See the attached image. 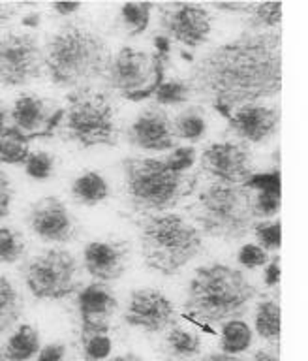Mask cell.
I'll return each instance as SVG.
<instances>
[{
  "mask_svg": "<svg viewBox=\"0 0 308 361\" xmlns=\"http://www.w3.org/2000/svg\"><path fill=\"white\" fill-rule=\"evenodd\" d=\"M252 202L254 194L248 186L211 183L197 192L186 214L202 235L226 243L241 241L258 222Z\"/></svg>",
  "mask_w": 308,
  "mask_h": 361,
  "instance_id": "5",
  "label": "cell"
},
{
  "mask_svg": "<svg viewBox=\"0 0 308 361\" xmlns=\"http://www.w3.org/2000/svg\"><path fill=\"white\" fill-rule=\"evenodd\" d=\"M250 2H211L207 8H214L218 11H231V13H245Z\"/></svg>",
  "mask_w": 308,
  "mask_h": 361,
  "instance_id": "41",
  "label": "cell"
},
{
  "mask_svg": "<svg viewBox=\"0 0 308 361\" xmlns=\"http://www.w3.org/2000/svg\"><path fill=\"white\" fill-rule=\"evenodd\" d=\"M51 8L58 16H72L78 10H81V4L79 2H56V4H51Z\"/></svg>",
  "mask_w": 308,
  "mask_h": 361,
  "instance_id": "43",
  "label": "cell"
},
{
  "mask_svg": "<svg viewBox=\"0 0 308 361\" xmlns=\"http://www.w3.org/2000/svg\"><path fill=\"white\" fill-rule=\"evenodd\" d=\"M111 194V186L107 183L104 175L96 171H85L75 177L72 183V197L73 202L85 207H94L106 202Z\"/></svg>",
  "mask_w": 308,
  "mask_h": 361,
  "instance_id": "21",
  "label": "cell"
},
{
  "mask_svg": "<svg viewBox=\"0 0 308 361\" xmlns=\"http://www.w3.org/2000/svg\"><path fill=\"white\" fill-rule=\"evenodd\" d=\"M164 355L171 361L194 360L202 352V337L197 333L175 324L169 327L162 344Z\"/></svg>",
  "mask_w": 308,
  "mask_h": 361,
  "instance_id": "20",
  "label": "cell"
},
{
  "mask_svg": "<svg viewBox=\"0 0 308 361\" xmlns=\"http://www.w3.org/2000/svg\"><path fill=\"white\" fill-rule=\"evenodd\" d=\"M17 8H19V6L2 4V2H0V30L8 27V25L13 21V17H16L17 13Z\"/></svg>",
  "mask_w": 308,
  "mask_h": 361,
  "instance_id": "42",
  "label": "cell"
},
{
  "mask_svg": "<svg viewBox=\"0 0 308 361\" xmlns=\"http://www.w3.org/2000/svg\"><path fill=\"white\" fill-rule=\"evenodd\" d=\"M23 314L21 295L8 276L0 275V337L17 326Z\"/></svg>",
  "mask_w": 308,
  "mask_h": 361,
  "instance_id": "25",
  "label": "cell"
},
{
  "mask_svg": "<svg viewBox=\"0 0 308 361\" xmlns=\"http://www.w3.org/2000/svg\"><path fill=\"white\" fill-rule=\"evenodd\" d=\"M44 47L34 32H8L0 38V85L27 87L42 78Z\"/></svg>",
  "mask_w": 308,
  "mask_h": 361,
  "instance_id": "10",
  "label": "cell"
},
{
  "mask_svg": "<svg viewBox=\"0 0 308 361\" xmlns=\"http://www.w3.org/2000/svg\"><path fill=\"white\" fill-rule=\"evenodd\" d=\"M186 83L226 118L237 107L275 98L282 89V34L242 32L216 45L194 62Z\"/></svg>",
  "mask_w": 308,
  "mask_h": 361,
  "instance_id": "1",
  "label": "cell"
},
{
  "mask_svg": "<svg viewBox=\"0 0 308 361\" xmlns=\"http://www.w3.org/2000/svg\"><path fill=\"white\" fill-rule=\"evenodd\" d=\"M27 224L36 237L45 243H72L79 235V222L66 203L56 196H45L30 203Z\"/></svg>",
  "mask_w": 308,
  "mask_h": 361,
  "instance_id": "14",
  "label": "cell"
},
{
  "mask_svg": "<svg viewBox=\"0 0 308 361\" xmlns=\"http://www.w3.org/2000/svg\"><path fill=\"white\" fill-rule=\"evenodd\" d=\"M202 361H242L241 357H237V355H230V354H209L205 355Z\"/></svg>",
  "mask_w": 308,
  "mask_h": 361,
  "instance_id": "44",
  "label": "cell"
},
{
  "mask_svg": "<svg viewBox=\"0 0 308 361\" xmlns=\"http://www.w3.org/2000/svg\"><path fill=\"white\" fill-rule=\"evenodd\" d=\"M123 320L145 333H162L175 326L173 301L156 288H137L128 295Z\"/></svg>",
  "mask_w": 308,
  "mask_h": 361,
  "instance_id": "15",
  "label": "cell"
},
{
  "mask_svg": "<svg viewBox=\"0 0 308 361\" xmlns=\"http://www.w3.org/2000/svg\"><path fill=\"white\" fill-rule=\"evenodd\" d=\"M197 152L194 147H177L173 151L169 152L168 157L164 158V162L168 164L169 168L179 173H186L190 171L192 166L196 164Z\"/></svg>",
  "mask_w": 308,
  "mask_h": 361,
  "instance_id": "36",
  "label": "cell"
},
{
  "mask_svg": "<svg viewBox=\"0 0 308 361\" xmlns=\"http://www.w3.org/2000/svg\"><path fill=\"white\" fill-rule=\"evenodd\" d=\"M171 130L175 137H179L188 143H197L207 134V118L203 115L202 107L190 106L183 109L177 117L171 121Z\"/></svg>",
  "mask_w": 308,
  "mask_h": 361,
  "instance_id": "24",
  "label": "cell"
},
{
  "mask_svg": "<svg viewBox=\"0 0 308 361\" xmlns=\"http://www.w3.org/2000/svg\"><path fill=\"white\" fill-rule=\"evenodd\" d=\"M254 327L265 341H278L281 337V305L276 299H261L256 305Z\"/></svg>",
  "mask_w": 308,
  "mask_h": 361,
  "instance_id": "28",
  "label": "cell"
},
{
  "mask_svg": "<svg viewBox=\"0 0 308 361\" xmlns=\"http://www.w3.org/2000/svg\"><path fill=\"white\" fill-rule=\"evenodd\" d=\"M140 250L149 269L175 276L202 254L203 235L185 214L152 213L140 222Z\"/></svg>",
  "mask_w": 308,
  "mask_h": 361,
  "instance_id": "4",
  "label": "cell"
},
{
  "mask_svg": "<svg viewBox=\"0 0 308 361\" xmlns=\"http://www.w3.org/2000/svg\"><path fill=\"white\" fill-rule=\"evenodd\" d=\"M258 295L245 271L226 264H209L197 267L188 281L185 309L207 324H224L241 320Z\"/></svg>",
  "mask_w": 308,
  "mask_h": 361,
  "instance_id": "3",
  "label": "cell"
},
{
  "mask_svg": "<svg viewBox=\"0 0 308 361\" xmlns=\"http://www.w3.org/2000/svg\"><path fill=\"white\" fill-rule=\"evenodd\" d=\"M230 130L247 143H265L278 132L281 109L264 104H247L231 111Z\"/></svg>",
  "mask_w": 308,
  "mask_h": 361,
  "instance_id": "19",
  "label": "cell"
},
{
  "mask_svg": "<svg viewBox=\"0 0 308 361\" xmlns=\"http://www.w3.org/2000/svg\"><path fill=\"white\" fill-rule=\"evenodd\" d=\"M107 361H145V360H143L141 355L134 354V352H126V354H118Z\"/></svg>",
  "mask_w": 308,
  "mask_h": 361,
  "instance_id": "46",
  "label": "cell"
},
{
  "mask_svg": "<svg viewBox=\"0 0 308 361\" xmlns=\"http://www.w3.org/2000/svg\"><path fill=\"white\" fill-rule=\"evenodd\" d=\"M202 173L220 185L247 186L252 179V152L245 141H216L199 157Z\"/></svg>",
  "mask_w": 308,
  "mask_h": 361,
  "instance_id": "12",
  "label": "cell"
},
{
  "mask_svg": "<svg viewBox=\"0 0 308 361\" xmlns=\"http://www.w3.org/2000/svg\"><path fill=\"white\" fill-rule=\"evenodd\" d=\"M53 169H55V158L45 151L30 152L25 162V171L34 180L49 179L53 175Z\"/></svg>",
  "mask_w": 308,
  "mask_h": 361,
  "instance_id": "34",
  "label": "cell"
},
{
  "mask_svg": "<svg viewBox=\"0 0 308 361\" xmlns=\"http://www.w3.org/2000/svg\"><path fill=\"white\" fill-rule=\"evenodd\" d=\"M156 6L151 2H126L121 8V23L128 36H141L149 28L151 13Z\"/></svg>",
  "mask_w": 308,
  "mask_h": 361,
  "instance_id": "29",
  "label": "cell"
},
{
  "mask_svg": "<svg viewBox=\"0 0 308 361\" xmlns=\"http://www.w3.org/2000/svg\"><path fill=\"white\" fill-rule=\"evenodd\" d=\"M79 338L89 335H109L111 318L117 312L118 301L115 293L104 282H92L78 292Z\"/></svg>",
  "mask_w": 308,
  "mask_h": 361,
  "instance_id": "16",
  "label": "cell"
},
{
  "mask_svg": "<svg viewBox=\"0 0 308 361\" xmlns=\"http://www.w3.org/2000/svg\"><path fill=\"white\" fill-rule=\"evenodd\" d=\"M152 96L158 106H183L190 102L192 92L188 83L183 79H169L164 81Z\"/></svg>",
  "mask_w": 308,
  "mask_h": 361,
  "instance_id": "31",
  "label": "cell"
},
{
  "mask_svg": "<svg viewBox=\"0 0 308 361\" xmlns=\"http://www.w3.org/2000/svg\"><path fill=\"white\" fill-rule=\"evenodd\" d=\"M237 258H239V264L245 269H258V267L267 265V262H269V252L264 250L259 245H256V243H247V245L241 247Z\"/></svg>",
  "mask_w": 308,
  "mask_h": 361,
  "instance_id": "37",
  "label": "cell"
},
{
  "mask_svg": "<svg viewBox=\"0 0 308 361\" xmlns=\"http://www.w3.org/2000/svg\"><path fill=\"white\" fill-rule=\"evenodd\" d=\"M252 341L254 333L247 322L230 320L222 324V338H220L222 354H242L252 346Z\"/></svg>",
  "mask_w": 308,
  "mask_h": 361,
  "instance_id": "27",
  "label": "cell"
},
{
  "mask_svg": "<svg viewBox=\"0 0 308 361\" xmlns=\"http://www.w3.org/2000/svg\"><path fill=\"white\" fill-rule=\"evenodd\" d=\"M121 166L130 205L143 213H166L177 207L194 194L199 179L190 171H173L164 158L128 157Z\"/></svg>",
  "mask_w": 308,
  "mask_h": 361,
  "instance_id": "6",
  "label": "cell"
},
{
  "mask_svg": "<svg viewBox=\"0 0 308 361\" xmlns=\"http://www.w3.org/2000/svg\"><path fill=\"white\" fill-rule=\"evenodd\" d=\"M30 152V140L16 126H6L4 132H0V164L25 166Z\"/></svg>",
  "mask_w": 308,
  "mask_h": 361,
  "instance_id": "26",
  "label": "cell"
},
{
  "mask_svg": "<svg viewBox=\"0 0 308 361\" xmlns=\"http://www.w3.org/2000/svg\"><path fill=\"white\" fill-rule=\"evenodd\" d=\"M158 8V27L162 36L185 47L196 49L213 32V13L205 4L196 2H168Z\"/></svg>",
  "mask_w": 308,
  "mask_h": 361,
  "instance_id": "11",
  "label": "cell"
},
{
  "mask_svg": "<svg viewBox=\"0 0 308 361\" xmlns=\"http://www.w3.org/2000/svg\"><path fill=\"white\" fill-rule=\"evenodd\" d=\"M11 126L32 141L36 137L49 140L64 121V107L55 100L38 94H21L13 102L10 111Z\"/></svg>",
  "mask_w": 308,
  "mask_h": 361,
  "instance_id": "13",
  "label": "cell"
},
{
  "mask_svg": "<svg viewBox=\"0 0 308 361\" xmlns=\"http://www.w3.org/2000/svg\"><path fill=\"white\" fill-rule=\"evenodd\" d=\"M111 56L100 34L81 25H66L45 42L44 70L56 87L81 89L106 75Z\"/></svg>",
  "mask_w": 308,
  "mask_h": 361,
  "instance_id": "2",
  "label": "cell"
},
{
  "mask_svg": "<svg viewBox=\"0 0 308 361\" xmlns=\"http://www.w3.org/2000/svg\"><path fill=\"white\" fill-rule=\"evenodd\" d=\"M64 135L83 149L90 147H117V111L111 98L92 87L73 89L66 96L64 107Z\"/></svg>",
  "mask_w": 308,
  "mask_h": 361,
  "instance_id": "7",
  "label": "cell"
},
{
  "mask_svg": "<svg viewBox=\"0 0 308 361\" xmlns=\"http://www.w3.org/2000/svg\"><path fill=\"white\" fill-rule=\"evenodd\" d=\"M23 279L36 299L61 301L81 290L78 259L66 248H47L36 254L25 265Z\"/></svg>",
  "mask_w": 308,
  "mask_h": 361,
  "instance_id": "9",
  "label": "cell"
},
{
  "mask_svg": "<svg viewBox=\"0 0 308 361\" xmlns=\"http://www.w3.org/2000/svg\"><path fill=\"white\" fill-rule=\"evenodd\" d=\"M0 361H10V360H8V357H6L4 352H2V350H0Z\"/></svg>",
  "mask_w": 308,
  "mask_h": 361,
  "instance_id": "49",
  "label": "cell"
},
{
  "mask_svg": "<svg viewBox=\"0 0 308 361\" xmlns=\"http://www.w3.org/2000/svg\"><path fill=\"white\" fill-rule=\"evenodd\" d=\"M27 243L21 231L10 226L0 228V264H16L25 256Z\"/></svg>",
  "mask_w": 308,
  "mask_h": 361,
  "instance_id": "30",
  "label": "cell"
},
{
  "mask_svg": "<svg viewBox=\"0 0 308 361\" xmlns=\"http://www.w3.org/2000/svg\"><path fill=\"white\" fill-rule=\"evenodd\" d=\"M252 361H278V357L273 352H269V350H258L254 354Z\"/></svg>",
  "mask_w": 308,
  "mask_h": 361,
  "instance_id": "45",
  "label": "cell"
},
{
  "mask_svg": "<svg viewBox=\"0 0 308 361\" xmlns=\"http://www.w3.org/2000/svg\"><path fill=\"white\" fill-rule=\"evenodd\" d=\"M169 68V53L145 51L124 45L111 56L107 66V83L126 100H145L164 83L166 70Z\"/></svg>",
  "mask_w": 308,
  "mask_h": 361,
  "instance_id": "8",
  "label": "cell"
},
{
  "mask_svg": "<svg viewBox=\"0 0 308 361\" xmlns=\"http://www.w3.org/2000/svg\"><path fill=\"white\" fill-rule=\"evenodd\" d=\"M64 357H66V346L62 343H51L39 348L36 361H64Z\"/></svg>",
  "mask_w": 308,
  "mask_h": 361,
  "instance_id": "39",
  "label": "cell"
},
{
  "mask_svg": "<svg viewBox=\"0 0 308 361\" xmlns=\"http://www.w3.org/2000/svg\"><path fill=\"white\" fill-rule=\"evenodd\" d=\"M81 354L85 361H106L111 354V338L109 335H89L79 338Z\"/></svg>",
  "mask_w": 308,
  "mask_h": 361,
  "instance_id": "32",
  "label": "cell"
},
{
  "mask_svg": "<svg viewBox=\"0 0 308 361\" xmlns=\"http://www.w3.org/2000/svg\"><path fill=\"white\" fill-rule=\"evenodd\" d=\"M38 23H39L38 13H30V16H27L25 19H23V25H25V27H30V28L38 27Z\"/></svg>",
  "mask_w": 308,
  "mask_h": 361,
  "instance_id": "48",
  "label": "cell"
},
{
  "mask_svg": "<svg viewBox=\"0 0 308 361\" xmlns=\"http://www.w3.org/2000/svg\"><path fill=\"white\" fill-rule=\"evenodd\" d=\"M130 247L123 239H94L83 248V265L96 282L123 279L128 267Z\"/></svg>",
  "mask_w": 308,
  "mask_h": 361,
  "instance_id": "18",
  "label": "cell"
},
{
  "mask_svg": "<svg viewBox=\"0 0 308 361\" xmlns=\"http://www.w3.org/2000/svg\"><path fill=\"white\" fill-rule=\"evenodd\" d=\"M252 203L256 219L271 220L281 211V190H259Z\"/></svg>",
  "mask_w": 308,
  "mask_h": 361,
  "instance_id": "35",
  "label": "cell"
},
{
  "mask_svg": "<svg viewBox=\"0 0 308 361\" xmlns=\"http://www.w3.org/2000/svg\"><path fill=\"white\" fill-rule=\"evenodd\" d=\"M39 333L30 324H23L11 333L4 344V355L10 361H28L39 352Z\"/></svg>",
  "mask_w": 308,
  "mask_h": 361,
  "instance_id": "22",
  "label": "cell"
},
{
  "mask_svg": "<svg viewBox=\"0 0 308 361\" xmlns=\"http://www.w3.org/2000/svg\"><path fill=\"white\" fill-rule=\"evenodd\" d=\"M264 282L265 286H278L281 284V258L278 256H273L271 262H267L264 273Z\"/></svg>",
  "mask_w": 308,
  "mask_h": 361,
  "instance_id": "40",
  "label": "cell"
},
{
  "mask_svg": "<svg viewBox=\"0 0 308 361\" xmlns=\"http://www.w3.org/2000/svg\"><path fill=\"white\" fill-rule=\"evenodd\" d=\"M11 203H13V185L6 171L0 169V220L10 214Z\"/></svg>",
  "mask_w": 308,
  "mask_h": 361,
  "instance_id": "38",
  "label": "cell"
},
{
  "mask_svg": "<svg viewBox=\"0 0 308 361\" xmlns=\"http://www.w3.org/2000/svg\"><path fill=\"white\" fill-rule=\"evenodd\" d=\"M282 21V2H250L248 10L242 13L245 32H267L276 28Z\"/></svg>",
  "mask_w": 308,
  "mask_h": 361,
  "instance_id": "23",
  "label": "cell"
},
{
  "mask_svg": "<svg viewBox=\"0 0 308 361\" xmlns=\"http://www.w3.org/2000/svg\"><path fill=\"white\" fill-rule=\"evenodd\" d=\"M8 118H10V111H8V107L0 102V132H4L6 126H8Z\"/></svg>",
  "mask_w": 308,
  "mask_h": 361,
  "instance_id": "47",
  "label": "cell"
},
{
  "mask_svg": "<svg viewBox=\"0 0 308 361\" xmlns=\"http://www.w3.org/2000/svg\"><path fill=\"white\" fill-rule=\"evenodd\" d=\"M281 220H261V222L254 224L252 231L256 239H258V245L267 252L281 248Z\"/></svg>",
  "mask_w": 308,
  "mask_h": 361,
  "instance_id": "33",
  "label": "cell"
},
{
  "mask_svg": "<svg viewBox=\"0 0 308 361\" xmlns=\"http://www.w3.org/2000/svg\"><path fill=\"white\" fill-rule=\"evenodd\" d=\"M130 145L147 152H164L175 149L171 118L162 106H149L137 113L126 132Z\"/></svg>",
  "mask_w": 308,
  "mask_h": 361,
  "instance_id": "17",
  "label": "cell"
}]
</instances>
